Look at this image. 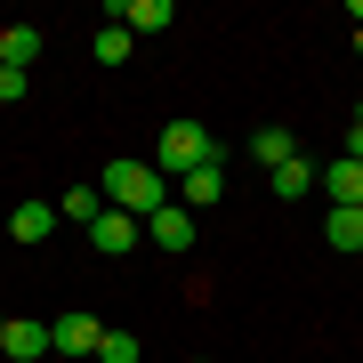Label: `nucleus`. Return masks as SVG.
Listing matches in <instances>:
<instances>
[{
	"label": "nucleus",
	"instance_id": "4468645a",
	"mask_svg": "<svg viewBox=\"0 0 363 363\" xmlns=\"http://www.w3.org/2000/svg\"><path fill=\"white\" fill-rule=\"evenodd\" d=\"M130 49H138V40L121 33V25H97V40H89V57H97V65H130Z\"/></svg>",
	"mask_w": 363,
	"mask_h": 363
},
{
	"label": "nucleus",
	"instance_id": "6e6552de",
	"mask_svg": "<svg viewBox=\"0 0 363 363\" xmlns=\"http://www.w3.org/2000/svg\"><path fill=\"white\" fill-rule=\"evenodd\" d=\"M0 65H9V73H33L40 65V25H9V33H0Z\"/></svg>",
	"mask_w": 363,
	"mask_h": 363
},
{
	"label": "nucleus",
	"instance_id": "ddd939ff",
	"mask_svg": "<svg viewBox=\"0 0 363 363\" xmlns=\"http://www.w3.org/2000/svg\"><path fill=\"white\" fill-rule=\"evenodd\" d=\"M323 242L331 250H363V210H331V218H323Z\"/></svg>",
	"mask_w": 363,
	"mask_h": 363
},
{
	"label": "nucleus",
	"instance_id": "aec40b11",
	"mask_svg": "<svg viewBox=\"0 0 363 363\" xmlns=\"http://www.w3.org/2000/svg\"><path fill=\"white\" fill-rule=\"evenodd\" d=\"M355 130H363V113H355Z\"/></svg>",
	"mask_w": 363,
	"mask_h": 363
},
{
	"label": "nucleus",
	"instance_id": "f3484780",
	"mask_svg": "<svg viewBox=\"0 0 363 363\" xmlns=\"http://www.w3.org/2000/svg\"><path fill=\"white\" fill-rule=\"evenodd\" d=\"M97 355H105V363H138L145 347H138V331H105V339H97Z\"/></svg>",
	"mask_w": 363,
	"mask_h": 363
},
{
	"label": "nucleus",
	"instance_id": "20e7f679",
	"mask_svg": "<svg viewBox=\"0 0 363 363\" xmlns=\"http://www.w3.org/2000/svg\"><path fill=\"white\" fill-rule=\"evenodd\" d=\"M145 242H154V250H194V210H186V202H162L154 218H145Z\"/></svg>",
	"mask_w": 363,
	"mask_h": 363
},
{
	"label": "nucleus",
	"instance_id": "0eeeda50",
	"mask_svg": "<svg viewBox=\"0 0 363 363\" xmlns=\"http://www.w3.org/2000/svg\"><path fill=\"white\" fill-rule=\"evenodd\" d=\"M315 186L331 194V210H363V162H355V154H339V162H331Z\"/></svg>",
	"mask_w": 363,
	"mask_h": 363
},
{
	"label": "nucleus",
	"instance_id": "412c9836",
	"mask_svg": "<svg viewBox=\"0 0 363 363\" xmlns=\"http://www.w3.org/2000/svg\"><path fill=\"white\" fill-rule=\"evenodd\" d=\"M202 363H210V355H202Z\"/></svg>",
	"mask_w": 363,
	"mask_h": 363
},
{
	"label": "nucleus",
	"instance_id": "dca6fc26",
	"mask_svg": "<svg viewBox=\"0 0 363 363\" xmlns=\"http://www.w3.org/2000/svg\"><path fill=\"white\" fill-rule=\"evenodd\" d=\"M97 210H105V194H97V186H73V194L57 202V218H81V226H97Z\"/></svg>",
	"mask_w": 363,
	"mask_h": 363
},
{
	"label": "nucleus",
	"instance_id": "f8f14e48",
	"mask_svg": "<svg viewBox=\"0 0 363 363\" xmlns=\"http://www.w3.org/2000/svg\"><path fill=\"white\" fill-rule=\"evenodd\" d=\"M218 194H226V154H218V162H202L194 178H186V210H210Z\"/></svg>",
	"mask_w": 363,
	"mask_h": 363
},
{
	"label": "nucleus",
	"instance_id": "2eb2a0df",
	"mask_svg": "<svg viewBox=\"0 0 363 363\" xmlns=\"http://www.w3.org/2000/svg\"><path fill=\"white\" fill-rule=\"evenodd\" d=\"M267 178H274L283 202H307V194H315V169H307V162H283V169H267Z\"/></svg>",
	"mask_w": 363,
	"mask_h": 363
},
{
	"label": "nucleus",
	"instance_id": "1a4fd4ad",
	"mask_svg": "<svg viewBox=\"0 0 363 363\" xmlns=\"http://www.w3.org/2000/svg\"><path fill=\"white\" fill-rule=\"evenodd\" d=\"M97 339H105L97 315H57V355H97Z\"/></svg>",
	"mask_w": 363,
	"mask_h": 363
},
{
	"label": "nucleus",
	"instance_id": "6ab92c4d",
	"mask_svg": "<svg viewBox=\"0 0 363 363\" xmlns=\"http://www.w3.org/2000/svg\"><path fill=\"white\" fill-rule=\"evenodd\" d=\"M0 339H9V315H0Z\"/></svg>",
	"mask_w": 363,
	"mask_h": 363
},
{
	"label": "nucleus",
	"instance_id": "423d86ee",
	"mask_svg": "<svg viewBox=\"0 0 363 363\" xmlns=\"http://www.w3.org/2000/svg\"><path fill=\"white\" fill-rule=\"evenodd\" d=\"M0 355H16V363L57 355V323H16V315H9V339H0Z\"/></svg>",
	"mask_w": 363,
	"mask_h": 363
},
{
	"label": "nucleus",
	"instance_id": "39448f33",
	"mask_svg": "<svg viewBox=\"0 0 363 363\" xmlns=\"http://www.w3.org/2000/svg\"><path fill=\"white\" fill-rule=\"evenodd\" d=\"M105 25H121V33H169L178 25V16H169V0H113V16H105Z\"/></svg>",
	"mask_w": 363,
	"mask_h": 363
},
{
	"label": "nucleus",
	"instance_id": "a211bd4d",
	"mask_svg": "<svg viewBox=\"0 0 363 363\" xmlns=\"http://www.w3.org/2000/svg\"><path fill=\"white\" fill-rule=\"evenodd\" d=\"M25 89H33V73H9V65H0V105H16Z\"/></svg>",
	"mask_w": 363,
	"mask_h": 363
},
{
	"label": "nucleus",
	"instance_id": "9b49d317",
	"mask_svg": "<svg viewBox=\"0 0 363 363\" xmlns=\"http://www.w3.org/2000/svg\"><path fill=\"white\" fill-rule=\"evenodd\" d=\"M250 162H267V169H283V162H298V138L283 130V121H267V130L250 138Z\"/></svg>",
	"mask_w": 363,
	"mask_h": 363
},
{
	"label": "nucleus",
	"instance_id": "9d476101",
	"mask_svg": "<svg viewBox=\"0 0 363 363\" xmlns=\"http://www.w3.org/2000/svg\"><path fill=\"white\" fill-rule=\"evenodd\" d=\"M9 234H16V242H49V234H57V210L49 202H16L9 210Z\"/></svg>",
	"mask_w": 363,
	"mask_h": 363
},
{
	"label": "nucleus",
	"instance_id": "7ed1b4c3",
	"mask_svg": "<svg viewBox=\"0 0 363 363\" xmlns=\"http://www.w3.org/2000/svg\"><path fill=\"white\" fill-rule=\"evenodd\" d=\"M145 242V218H130V210H97V226H89V250L97 259H121V250H138Z\"/></svg>",
	"mask_w": 363,
	"mask_h": 363
},
{
	"label": "nucleus",
	"instance_id": "f257e3e1",
	"mask_svg": "<svg viewBox=\"0 0 363 363\" xmlns=\"http://www.w3.org/2000/svg\"><path fill=\"white\" fill-rule=\"evenodd\" d=\"M169 194H162V169L154 162H113L105 169V210H130V218H154Z\"/></svg>",
	"mask_w": 363,
	"mask_h": 363
},
{
	"label": "nucleus",
	"instance_id": "f03ea898",
	"mask_svg": "<svg viewBox=\"0 0 363 363\" xmlns=\"http://www.w3.org/2000/svg\"><path fill=\"white\" fill-rule=\"evenodd\" d=\"M202 162H218V138H210L202 121H169L162 145H154V169H162V178H169V169H178V178H194Z\"/></svg>",
	"mask_w": 363,
	"mask_h": 363
}]
</instances>
